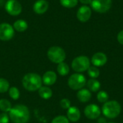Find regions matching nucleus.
<instances>
[{
	"instance_id": "1",
	"label": "nucleus",
	"mask_w": 123,
	"mask_h": 123,
	"mask_svg": "<svg viewBox=\"0 0 123 123\" xmlns=\"http://www.w3.org/2000/svg\"><path fill=\"white\" fill-rule=\"evenodd\" d=\"M9 117L13 123H27L30 119V111L25 105H17L9 111Z\"/></svg>"
},
{
	"instance_id": "2",
	"label": "nucleus",
	"mask_w": 123,
	"mask_h": 123,
	"mask_svg": "<svg viewBox=\"0 0 123 123\" xmlns=\"http://www.w3.org/2000/svg\"><path fill=\"white\" fill-rule=\"evenodd\" d=\"M23 87L30 92H35L38 90L43 84L41 76L35 73H29L25 75L22 79Z\"/></svg>"
},
{
	"instance_id": "3",
	"label": "nucleus",
	"mask_w": 123,
	"mask_h": 123,
	"mask_svg": "<svg viewBox=\"0 0 123 123\" xmlns=\"http://www.w3.org/2000/svg\"><path fill=\"white\" fill-rule=\"evenodd\" d=\"M120 104L115 101L111 100L105 102L102 107V112L105 117L109 119H115L119 116L121 112Z\"/></svg>"
},
{
	"instance_id": "4",
	"label": "nucleus",
	"mask_w": 123,
	"mask_h": 123,
	"mask_svg": "<svg viewBox=\"0 0 123 123\" xmlns=\"http://www.w3.org/2000/svg\"><path fill=\"white\" fill-rule=\"evenodd\" d=\"M47 55L51 62L58 64L64 62V60L66 57L65 50L59 46L50 47L48 50Z\"/></svg>"
},
{
	"instance_id": "5",
	"label": "nucleus",
	"mask_w": 123,
	"mask_h": 123,
	"mask_svg": "<svg viewBox=\"0 0 123 123\" xmlns=\"http://www.w3.org/2000/svg\"><path fill=\"white\" fill-rule=\"evenodd\" d=\"M71 67L73 70L77 73L84 72L90 67L89 58L85 55L78 56L73 60L71 63Z\"/></svg>"
},
{
	"instance_id": "6",
	"label": "nucleus",
	"mask_w": 123,
	"mask_h": 123,
	"mask_svg": "<svg viewBox=\"0 0 123 123\" xmlns=\"http://www.w3.org/2000/svg\"><path fill=\"white\" fill-rule=\"evenodd\" d=\"M86 84V77L80 73L72 74L68 79V85L73 90H80L84 88Z\"/></svg>"
},
{
	"instance_id": "7",
	"label": "nucleus",
	"mask_w": 123,
	"mask_h": 123,
	"mask_svg": "<svg viewBox=\"0 0 123 123\" xmlns=\"http://www.w3.org/2000/svg\"><path fill=\"white\" fill-rule=\"evenodd\" d=\"M92 9L99 13L108 12L112 6V0H92Z\"/></svg>"
},
{
	"instance_id": "8",
	"label": "nucleus",
	"mask_w": 123,
	"mask_h": 123,
	"mask_svg": "<svg viewBox=\"0 0 123 123\" xmlns=\"http://www.w3.org/2000/svg\"><path fill=\"white\" fill-rule=\"evenodd\" d=\"M14 35V30L13 27L9 23L0 24V40L2 41L10 40Z\"/></svg>"
},
{
	"instance_id": "9",
	"label": "nucleus",
	"mask_w": 123,
	"mask_h": 123,
	"mask_svg": "<svg viewBox=\"0 0 123 123\" xmlns=\"http://www.w3.org/2000/svg\"><path fill=\"white\" fill-rule=\"evenodd\" d=\"M6 12L12 16H17L22 12V5L17 0H8L5 5Z\"/></svg>"
},
{
	"instance_id": "10",
	"label": "nucleus",
	"mask_w": 123,
	"mask_h": 123,
	"mask_svg": "<svg viewBox=\"0 0 123 123\" xmlns=\"http://www.w3.org/2000/svg\"><path fill=\"white\" fill-rule=\"evenodd\" d=\"M85 116L90 120H95L100 117L101 109L95 104H90L87 105L84 109Z\"/></svg>"
},
{
	"instance_id": "11",
	"label": "nucleus",
	"mask_w": 123,
	"mask_h": 123,
	"mask_svg": "<svg viewBox=\"0 0 123 123\" xmlns=\"http://www.w3.org/2000/svg\"><path fill=\"white\" fill-rule=\"evenodd\" d=\"M91 15H92V10L90 7L86 5L81 6L78 9L77 14H76L77 19L81 22H87L90 19Z\"/></svg>"
},
{
	"instance_id": "12",
	"label": "nucleus",
	"mask_w": 123,
	"mask_h": 123,
	"mask_svg": "<svg viewBox=\"0 0 123 123\" xmlns=\"http://www.w3.org/2000/svg\"><path fill=\"white\" fill-rule=\"evenodd\" d=\"M91 61L93 66L96 67H102L107 63V57L106 54H105L104 53L98 52L93 55V56L92 57Z\"/></svg>"
},
{
	"instance_id": "13",
	"label": "nucleus",
	"mask_w": 123,
	"mask_h": 123,
	"mask_svg": "<svg viewBox=\"0 0 123 123\" xmlns=\"http://www.w3.org/2000/svg\"><path fill=\"white\" fill-rule=\"evenodd\" d=\"M43 83L46 86H52L57 81V75L53 71H46L42 77Z\"/></svg>"
},
{
	"instance_id": "14",
	"label": "nucleus",
	"mask_w": 123,
	"mask_h": 123,
	"mask_svg": "<svg viewBox=\"0 0 123 123\" xmlns=\"http://www.w3.org/2000/svg\"><path fill=\"white\" fill-rule=\"evenodd\" d=\"M49 4L46 0H37L33 5V11L38 14H42L47 12Z\"/></svg>"
},
{
	"instance_id": "15",
	"label": "nucleus",
	"mask_w": 123,
	"mask_h": 123,
	"mask_svg": "<svg viewBox=\"0 0 123 123\" xmlns=\"http://www.w3.org/2000/svg\"><path fill=\"white\" fill-rule=\"evenodd\" d=\"M67 118L69 121L76 123L81 118V112L76 107H71L67 111Z\"/></svg>"
},
{
	"instance_id": "16",
	"label": "nucleus",
	"mask_w": 123,
	"mask_h": 123,
	"mask_svg": "<svg viewBox=\"0 0 123 123\" xmlns=\"http://www.w3.org/2000/svg\"><path fill=\"white\" fill-rule=\"evenodd\" d=\"M77 98L81 102H88L92 98V93L87 89H81L77 92Z\"/></svg>"
},
{
	"instance_id": "17",
	"label": "nucleus",
	"mask_w": 123,
	"mask_h": 123,
	"mask_svg": "<svg viewBox=\"0 0 123 123\" xmlns=\"http://www.w3.org/2000/svg\"><path fill=\"white\" fill-rule=\"evenodd\" d=\"M86 84L90 92H98L101 87L100 82L98 80H97L96 79H90L89 80L87 81Z\"/></svg>"
},
{
	"instance_id": "18",
	"label": "nucleus",
	"mask_w": 123,
	"mask_h": 123,
	"mask_svg": "<svg viewBox=\"0 0 123 123\" xmlns=\"http://www.w3.org/2000/svg\"><path fill=\"white\" fill-rule=\"evenodd\" d=\"M38 94L41 98L44 99H48L53 96V91L48 86H41L38 89Z\"/></svg>"
},
{
	"instance_id": "19",
	"label": "nucleus",
	"mask_w": 123,
	"mask_h": 123,
	"mask_svg": "<svg viewBox=\"0 0 123 123\" xmlns=\"http://www.w3.org/2000/svg\"><path fill=\"white\" fill-rule=\"evenodd\" d=\"M28 27V25L25 20L23 19H18L14 22L13 25V28L17 32H22L25 31Z\"/></svg>"
},
{
	"instance_id": "20",
	"label": "nucleus",
	"mask_w": 123,
	"mask_h": 123,
	"mask_svg": "<svg viewBox=\"0 0 123 123\" xmlns=\"http://www.w3.org/2000/svg\"><path fill=\"white\" fill-rule=\"evenodd\" d=\"M57 71L61 76H66L68 74L70 71V68L67 63L62 62V63H58L57 66Z\"/></svg>"
},
{
	"instance_id": "21",
	"label": "nucleus",
	"mask_w": 123,
	"mask_h": 123,
	"mask_svg": "<svg viewBox=\"0 0 123 123\" xmlns=\"http://www.w3.org/2000/svg\"><path fill=\"white\" fill-rule=\"evenodd\" d=\"M12 104L11 102L5 99H0V110L2 111L4 113L9 112V111L12 109Z\"/></svg>"
},
{
	"instance_id": "22",
	"label": "nucleus",
	"mask_w": 123,
	"mask_h": 123,
	"mask_svg": "<svg viewBox=\"0 0 123 123\" xmlns=\"http://www.w3.org/2000/svg\"><path fill=\"white\" fill-rule=\"evenodd\" d=\"M87 73L88 75L91 77V79H97L99 76L100 74L99 68L94 66H90L87 70Z\"/></svg>"
},
{
	"instance_id": "23",
	"label": "nucleus",
	"mask_w": 123,
	"mask_h": 123,
	"mask_svg": "<svg viewBox=\"0 0 123 123\" xmlns=\"http://www.w3.org/2000/svg\"><path fill=\"white\" fill-rule=\"evenodd\" d=\"M9 97L14 99V100H17L19 98V96H20V92L19 91V89L15 87V86H12L9 88Z\"/></svg>"
},
{
	"instance_id": "24",
	"label": "nucleus",
	"mask_w": 123,
	"mask_h": 123,
	"mask_svg": "<svg viewBox=\"0 0 123 123\" xmlns=\"http://www.w3.org/2000/svg\"><path fill=\"white\" fill-rule=\"evenodd\" d=\"M97 98L99 102L100 103H105L108 101L109 99V95L107 94V92H106L105 91H100L98 92L97 95Z\"/></svg>"
},
{
	"instance_id": "25",
	"label": "nucleus",
	"mask_w": 123,
	"mask_h": 123,
	"mask_svg": "<svg viewBox=\"0 0 123 123\" xmlns=\"http://www.w3.org/2000/svg\"><path fill=\"white\" fill-rule=\"evenodd\" d=\"M9 81L4 79L0 78V93H5L9 89Z\"/></svg>"
},
{
	"instance_id": "26",
	"label": "nucleus",
	"mask_w": 123,
	"mask_h": 123,
	"mask_svg": "<svg viewBox=\"0 0 123 123\" xmlns=\"http://www.w3.org/2000/svg\"><path fill=\"white\" fill-rule=\"evenodd\" d=\"M61 4L66 8L75 7L78 4V0H60Z\"/></svg>"
},
{
	"instance_id": "27",
	"label": "nucleus",
	"mask_w": 123,
	"mask_h": 123,
	"mask_svg": "<svg viewBox=\"0 0 123 123\" xmlns=\"http://www.w3.org/2000/svg\"><path fill=\"white\" fill-rule=\"evenodd\" d=\"M51 123H69V120L66 117L63 115H59L55 117L52 120Z\"/></svg>"
},
{
	"instance_id": "28",
	"label": "nucleus",
	"mask_w": 123,
	"mask_h": 123,
	"mask_svg": "<svg viewBox=\"0 0 123 123\" xmlns=\"http://www.w3.org/2000/svg\"><path fill=\"white\" fill-rule=\"evenodd\" d=\"M60 105H61V108H63L64 110H68L71 107V102L68 99L64 98L61 100Z\"/></svg>"
},
{
	"instance_id": "29",
	"label": "nucleus",
	"mask_w": 123,
	"mask_h": 123,
	"mask_svg": "<svg viewBox=\"0 0 123 123\" xmlns=\"http://www.w3.org/2000/svg\"><path fill=\"white\" fill-rule=\"evenodd\" d=\"M9 123V117L6 113L0 114V123Z\"/></svg>"
},
{
	"instance_id": "30",
	"label": "nucleus",
	"mask_w": 123,
	"mask_h": 123,
	"mask_svg": "<svg viewBox=\"0 0 123 123\" xmlns=\"http://www.w3.org/2000/svg\"><path fill=\"white\" fill-rule=\"evenodd\" d=\"M117 39V41L119 42V43H120L121 45H123V30H121L118 33Z\"/></svg>"
},
{
	"instance_id": "31",
	"label": "nucleus",
	"mask_w": 123,
	"mask_h": 123,
	"mask_svg": "<svg viewBox=\"0 0 123 123\" xmlns=\"http://www.w3.org/2000/svg\"><path fill=\"white\" fill-rule=\"evenodd\" d=\"M98 123H107V120L105 117H99V119H98Z\"/></svg>"
},
{
	"instance_id": "32",
	"label": "nucleus",
	"mask_w": 123,
	"mask_h": 123,
	"mask_svg": "<svg viewBox=\"0 0 123 123\" xmlns=\"http://www.w3.org/2000/svg\"><path fill=\"white\" fill-rule=\"evenodd\" d=\"M79 1H80L81 3H82L84 4H86V5L91 4V3H92V0H79Z\"/></svg>"
},
{
	"instance_id": "33",
	"label": "nucleus",
	"mask_w": 123,
	"mask_h": 123,
	"mask_svg": "<svg viewBox=\"0 0 123 123\" xmlns=\"http://www.w3.org/2000/svg\"></svg>"
}]
</instances>
